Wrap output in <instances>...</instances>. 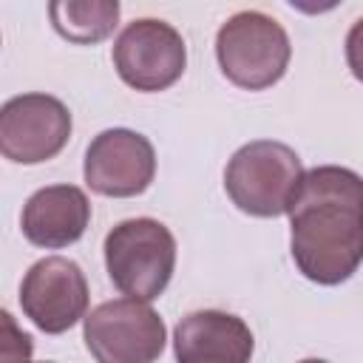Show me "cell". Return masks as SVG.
Returning <instances> with one entry per match:
<instances>
[{
    "label": "cell",
    "instance_id": "cell-5",
    "mask_svg": "<svg viewBox=\"0 0 363 363\" xmlns=\"http://www.w3.org/2000/svg\"><path fill=\"white\" fill-rule=\"evenodd\" d=\"M82 320V337L96 363H156L164 352V320L145 301H105Z\"/></svg>",
    "mask_w": 363,
    "mask_h": 363
},
{
    "label": "cell",
    "instance_id": "cell-4",
    "mask_svg": "<svg viewBox=\"0 0 363 363\" xmlns=\"http://www.w3.org/2000/svg\"><path fill=\"white\" fill-rule=\"evenodd\" d=\"M292 45L284 26L264 11H238L216 34V60L221 74L244 88L264 91L289 68Z\"/></svg>",
    "mask_w": 363,
    "mask_h": 363
},
{
    "label": "cell",
    "instance_id": "cell-3",
    "mask_svg": "<svg viewBox=\"0 0 363 363\" xmlns=\"http://www.w3.org/2000/svg\"><path fill=\"white\" fill-rule=\"evenodd\" d=\"M105 267L113 286L136 301H156L176 269V238L156 218H125L105 235Z\"/></svg>",
    "mask_w": 363,
    "mask_h": 363
},
{
    "label": "cell",
    "instance_id": "cell-2",
    "mask_svg": "<svg viewBox=\"0 0 363 363\" xmlns=\"http://www.w3.org/2000/svg\"><path fill=\"white\" fill-rule=\"evenodd\" d=\"M301 176V156L289 145L255 139L241 145L227 162L224 190L241 213L275 218L289 210Z\"/></svg>",
    "mask_w": 363,
    "mask_h": 363
},
{
    "label": "cell",
    "instance_id": "cell-6",
    "mask_svg": "<svg viewBox=\"0 0 363 363\" xmlns=\"http://www.w3.org/2000/svg\"><path fill=\"white\" fill-rule=\"evenodd\" d=\"M111 57L125 85L142 94H156L182 79L187 65V45L170 23L142 17L122 28Z\"/></svg>",
    "mask_w": 363,
    "mask_h": 363
},
{
    "label": "cell",
    "instance_id": "cell-1",
    "mask_svg": "<svg viewBox=\"0 0 363 363\" xmlns=\"http://www.w3.org/2000/svg\"><path fill=\"white\" fill-rule=\"evenodd\" d=\"M289 250L303 278L335 286L363 255V182L354 170L320 164L303 170L289 204Z\"/></svg>",
    "mask_w": 363,
    "mask_h": 363
},
{
    "label": "cell",
    "instance_id": "cell-8",
    "mask_svg": "<svg viewBox=\"0 0 363 363\" xmlns=\"http://www.w3.org/2000/svg\"><path fill=\"white\" fill-rule=\"evenodd\" d=\"M20 306L26 318L45 335H62L88 309V281L77 261L48 255L28 267L20 284Z\"/></svg>",
    "mask_w": 363,
    "mask_h": 363
},
{
    "label": "cell",
    "instance_id": "cell-12",
    "mask_svg": "<svg viewBox=\"0 0 363 363\" xmlns=\"http://www.w3.org/2000/svg\"><path fill=\"white\" fill-rule=\"evenodd\" d=\"M54 28L77 45H94L111 37L119 20L116 0H60L48 6Z\"/></svg>",
    "mask_w": 363,
    "mask_h": 363
},
{
    "label": "cell",
    "instance_id": "cell-15",
    "mask_svg": "<svg viewBox=\"0 0 363 363\" xmlns=\"http://www.w3.org/2000/svg\"><path fill=\"white\" fill-rule=\"evenodd\" d=\"M43 363H51V360H43Z\"/></svg>",
    "mask_w": 363,
    "mask_h": 363
},
{
    "label": "cell",
    "instance_id": "cell-9",
    "mask_svg": "<svg viewBox=\"0 0 363 363\" xmlns=\"http://www.w3.org/2000/svg\"><path fill=\"white\" fill-rule=\"evenodd\" d=\"M82 176L85 184L99 196H139L156 176V150L147 136L130 128H108L91 139Z\"/></svg>",
    "mask_w": 363,
    "mask_h": 363
},
{
    "label": "cell",
    "instance_id": "cell-7",
    "mask_svg": "<svg viewBox=\"0 0 363 363\" xmlns=\"http://www.w3.org/2000/svg\"><path fill=\"white\" fill-rule=\"evenodd\" d=\"M71 139V113L51 94H20L0 105V156L17 164L54 159Z\"/></svg>",
    "mask_w": 363,
    "mask_h": 363
},
{
    "label": "cell",
    "instance_id": "cell-10",
    "mask_svg": "<svg viewBox=\"0 0 363 363\" xmlns=\"http://www.w3.org/2000/svg\"><path fill=\"white\" fill-rule=\"evenodd\" d=\"M255 337L250 326L221 309L184 315L173 329L176 363H250Z\"/></svg>",
    "mask_w": 363,
    "mask_h": 363
},
{
    "label": "cell",
    "instance_id": "cell-11",
    "mask_svg": "<svg viewBox=\"0 0 363 363\" xmlns=\"http://www.w3.org/2000/svg\"><path fill=\"white\" fill-rule=\"evenodd\" d=\"M91 221V201L74 184L40 187L20 213L23 235L43 250H62L79 241Z\"/></svg>",
    "mask_w": 363,
    "mask_h": 363
},
{
    "label": "cell",
    "instance_id": "cell-13",
    "mask_svg": "<svg viewBox=\"0 0 363 363\" xmlns=\"http://www.w3.org/2000/svg\"><path fill=\"white\" fill-rule=\"evenodd\" d=\"M31 352L34 337L23 332L11 312L0 309V363H31Z\"/></svg>",
    "mask_w": 363,
    "mask_h": 363
},
{
    "label": "cell",
    "instance_id": "cell-14",
    "mask_svg": "<svg viewBox=\"0 0 363 363\" xmlns=\"http://www.w3.org/2000/svg\"><path fill=\"white\" fill-rule=\"evenodd\" d=\"M301 363H329V360H318V357H306V360H301Z\"/></svg>",
    "mask_w": 363,
    "mask_h": 363
}]
</instances>
